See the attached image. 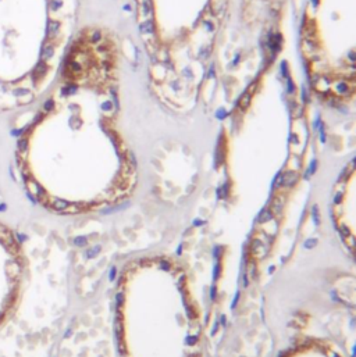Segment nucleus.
<instances>
[{
	"instance_id": "nucleus-1",
	"label": "nucleus",
	"mask_w": 356,
	"mask_h": 357,
	"mask_svg": "<svg viewBox=\"0 0 356 357\" xmlns=\"http://www.w3.org/2000/svg\"><path fill=\"white\" fill-rule=\"evenodd\" d=\"M65 0H0V114L43 92L61 47Z\"/></svg>"
},
{
	"instance_id": "nucleus-2",
	"label": "nucleus",
	"mask_w": 356,
	"mask_h": 357,
	"mask_svg": "<svg viewBox=\"0 0 356 357\" xmlns=\"http://www.w3.org/2000/svg\"><path fill=\"white\" fill-rule=\"evenodd\" d=\"M26 256L19 236L0 221V328L11 318L22 296Z\"/></svg>"
},
{
	"instance_id": "nucleus-3",
	"label": "nucleus",
	"mask_w": 356,
	"mask_h": 357,
	"mask_svg": "<svg viewBox=\"0 0 356 357\" xmlns=\"http://www.w3.org/2000/svg\"><path fill=\"white\" fill-rule=\"evenodd\" d=\"M223 8H224V0H220V1L211 0V11L214 14H220Z\"/></svg>"
},
{
	"instance_id": "nucleus-4",
	"label": "nucleus",
	"mask_w": 356,
	"mask_h": 357,
	"mask_svg": "<svg viewBox=\"0 0 356 357\" xmlns=\"http://www.w3.org/2000/svg\"><path fill=\"white\" fill-rule=\"evenodd\" d=\"M142 31H143V32H153V31H154V28H153V22L150 21V19H146V22L142 25Z\"/></svg>"
},
{
	"instance_id": "nucleus-5",
	"label": "nucleus",
	"mask_w": 356,
	"mask_h": 357,
	"mask_svg": "<svg viewBox=\"0 0 356 357\" xmlns=\"http://www.w3.org/2000/svg\"><path fill=\"white\" fill-rule=\"evenodd\" d=\"M248 103H249V94H246V96H243V99H242L241 106H245V104H248Z\"/></svg>"
}]
</instances>
